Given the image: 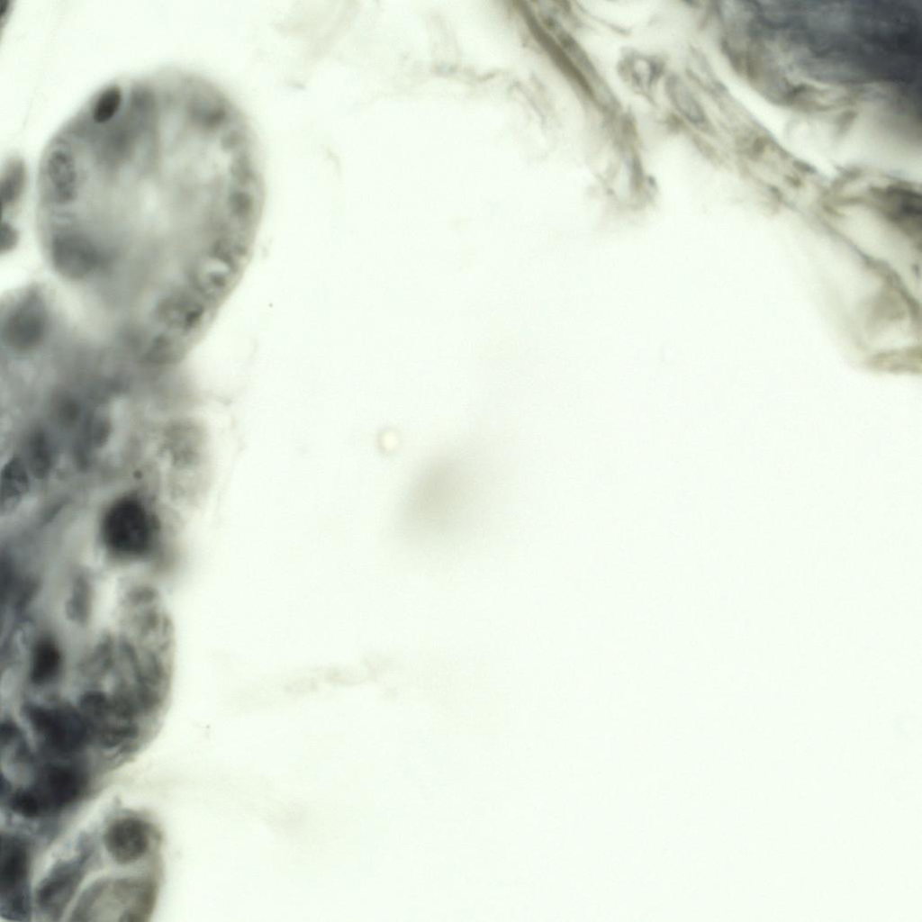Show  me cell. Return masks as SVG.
Returning <instances> with one entry per match:
<instances>
[{
    "instance_id": "obj_1",
    "label": "cell",
    "mask_w": 922,
    "mask_h": 922,
    "mask_svg": "<svg viewBox=\"0 0 922 922\" xmlns=\"http://www.w3.org/2000/svg\"><path fill=\"white\" fill-rule=\"evenodd\" d=\"M505 480L494 447L483 438L450 443L429 455L405 479L394 527L420 547H447L496 522Z\"/></svg>"
},
{
    "instance_id": "obj_2",
    "label": "cell",
    "mask_w": 922,
    "mask_h": 922,
    "mask_svg": "<svg viewBox=\"0 0 922 922\" xmlns=\"http://www.w3.org/2000/svg\"><path fill=\"white\" fill-rule=\"evenodd\" d=\"M158 526L137 495L114 500L100 524V541L109 563L124 567L152 559L158 551Z\"/></svg>"
},
{
    "instance_id": "obj_3",
    "label": "cell",
    "mask_w": 922,
    "mask_h": 922,
    "mask_svg": "<svg viewBox=\"0 0 922 922\" xmlns=\"http://www.w3.org/2000/svg\"><path fill=\"white\" fill-rule=\"evenodd\" d=\"M89 778L86 768L76 763H53L41 767L32 782L15 791L9 800L16 814L35 818L58 814L84 794Z\"/></svg>"
},
{
    "instance_id": "obj_4",
    "label": "cell",
    "mask_w": 922,
    "mask_h": 922,
    "mask_svg": "<svg viewBox=\"0 0 922 922\" xmlns=\"http://www.w3.org/2000/svg\"><path fill=\"white\" fill-rule=\"evenodd\" d=\"M20 710L45 753L69 756L93 739L87 724L73 709L28 705Z\"/></svg>"
},
{
    "instance_id": "obj_5",
    "label": "cell",
    "mask_w": 922,
    "mask_h": 922,
    "mask_svg": "<svg viewBox=\"0 0 922 922\" xmlns=\"http://www.w3.org/2000/svg\"><path fill=\"white\" fill-rule=\"evenodd\" d=\"M30 851L26 841L17 836H2L0 857V911L11 920H29Z\"/></svg>"
},
{
    "instance_id": "obj_6",
    "label": "cell",
    "mask_w": 922,
    "mask_h": 922,
    "mask_svg": "<svg viewBox=\"0 0 922 922\" xmlns=\"http://www.w3.org/2000/svg\"><path fill=\"white\" fill-rule=\"evenodd\" d=\"M88 854L57 863L39 883L36 905L49 920H58L73 899L86 873Z\"/></svg>"
},
{
    "instance_id": "obj_7",
    "label": "cell",
    "mask_w": 922,
    "mask_h": 922,
    "mask_svg": "<svg viewBox=\"0 0 922 922\" xmlns=\"http://www.w3.org/2000/svg\"><path fill=\"white\" fill-rule=\"evenodd\" d=\"M104 844L114 862L122 865L133 863L141 859L149 849V826L137 818H118L105 829Z\"/></svg>"
},
{
    "instance_id": "obj_8",
    "label": "cell",
    "mask_w": 922,
    "mask_h": 922,
    "mask_svg": "<svg viewBox=\"0 0 922 922\" xmlns=\"http://www.w3.org/2000/svg\"><path fill=\"white\" fill-rule=\"evenodd\" d=\"M30 489L28 473L18 457L10 459L2 470L0 511L2 516L13 513Z\"/></svg>"
},
{
    "instance_id": "obj_9",
    "label": "cell",
    "mask_w": 922,
    "mask_h": 922,
    "mask_svg": "<svg viewBox=\"0 0 922 922\" xmlns=\"http://www.w3.org/2000/svg\"><path fill=\"white\" fill-rule=\"evenodd\" d=\"M26 185V168L20 158L13 157L4 166L1 178L3 212L15 209L23 197Z\"/></svg>"
},
{
    "instance_id": "obj_10",
    "label": "cell",
    "mask_w": 922,
    "mask_h": 922,
    "mask_svg": "<svg viewBox=\"0 0 922 922\" xmlns=\"http://www.w3.org/2000/svg\"><path fill=\"white\" fill-rule=\"evenodd\" d=\"M669 87L673 103L681 112L695 123L703 122L702 110L689 89L678 80H673Z\"/></svg>"
}]
</instances>
